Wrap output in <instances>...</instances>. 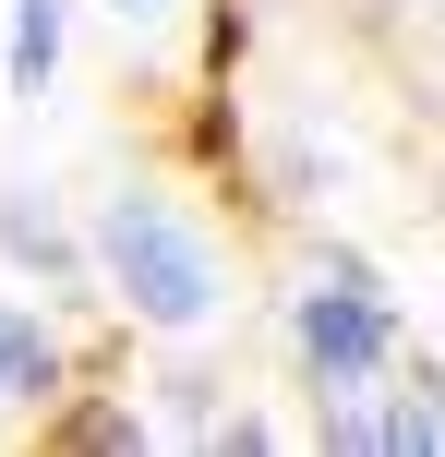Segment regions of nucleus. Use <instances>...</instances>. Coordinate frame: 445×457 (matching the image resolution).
Wrapping results in <instances>:
<instances>
[{"mask_svg": "<svg viewBox=\"0 0 445 457\" xmlns=\"http://www.w3.org/2000/svg\"><path fill=\"white\" fill-rule=\"evenodd\" d=\"M96 301H109L133 337H169V349H193V337H217L229 325V253H217V228L181 205V193H157V181H120V193H96Z\"/></svg>", "mask_w": 445, "mask_h": 457, "instance_id": "obj_1", "label": "nucleus"}, {"mask_svg": "<svg viewBox=\"0 0 445 457\" xmlns=\"http://www.w3.org/2000/svg\"><path fill=\"white\" fill-rule=\"evenodd\" d=\"M289 361H301V397H374L409 361V313L361 241H313L301 289H289Z\"/></svg>", "mask_w": 445, "mask_h": 457, "instance_id": "obj_2", "label": "nucleus"}, {"mask_svg": "<svg viewBox=\"0 0 445 457\" xmlns=\"http://www.w3.org/2000/svg\"><path fill=\"white\" fill-rule=\"evenodd\" d=\"M85 386V349H72V313L61 301H0V421H48L61 397Z\"/></svg>", "mask_w": 445, "mask_h": 457, "instance_id": "obj_3", "label": "nucleus"}, {"mask_svg": "<svg viewBox=\"0 0 445 457\" xmlns=\"http://www.w3.org/2000/svg\"><path fill=\"white\" fill-rule=\"evenodd\" d=\"M0 265H12L24 289H48L61 313H85V301H96V228H72L37 181H12V193H0Z\"/></svg>", "mask_w": 445, "mask_h": 457, "instance_id": "obj_4", "label": "nucleus"}, {"mask_svg": "<svg viewBox=\"0 0 445 457\" xmlns=\"http://www.w3.org/2000/svg\"><path fill=\"white\" fill-rule=\"evenodd\" d=\"M374 457H445V349H409L374 386Z\"/></svg>", "mask_w": 445, "mask_h": 457, "instance_id": "obj_5", "label": "nucleus"}, {"mask_svg": "<svg viewBox=\"0 0 445 457\" xmlns=\"http://www.w3.org/2000/svg\"><path fill=\"white\" fill-rule=\"evenodd\" d=\"M37 434L61 457H144V445H157V410H144V397H109V386H72Z\"/></svg>", "mask_w": 445, "mask_h": 457, "instance_id": "obj_6", "label": "nucleus"}, {"mask_svg": "<svg viewBox=\"0 0 445 457\" xmlns=\"http://www.w3.org/2000/svg\"><path fill=\"white\" fill-rule=\"evenodd\" d=\"M61 61H72V0H12V24H0V96L37 109L61 85Z\"/></svg>", "mask_w": 445, "mask_h": 457, "instance_id": "obj_7", "label": "nucleus"}, {"mask_svg": "<svg viewBox=\"0 0 445 457\" xmlns=\"http://www.w3.org/2000/svg\"><path fill=\"white\" fill-rule=\"evenodd\" d=\"M144 410H157V434H181V445H205V434H217V410H229V397H217V373H205V361H181V373H157V397H144Z\"/></svg>", "mask_w": 445, "mask_h": 457, "instance_id": "obj_8", "label": "nucleus"}, {"mask_svg": "<svg viewBox=\"0 0 445 457\" xmlns=\"http://www.w3.org/2000/svg\"><path fill=\"white\" fill-rule=\"evenodd\" d=\"M301 434H313V445H337V457H374V397H313Z\"/></svg>", "mask_w": 445, "mask_h": 457, "instance_id": "obj_9", "label": "nucleus"}, {"mask_svg": "<svg viewBox=\"0 0 445 457\" xmlns=\"http://www.w3.org/2000/svg\"><path fill=\"white\" fill-rule=\"evenodd\" d=\"M217 457H277L289 434H277V410H253V397H229V410H217V434H205Z\"/></svg>", "mask_w": 445, "mask_h": 457, "instance_id": "obj_10", "label": "nucleus"}, {"mask_svg": "<svg viewBox=\"0 0 445 457\" xmlns=\"http://www.w3.org/2000/svg\"><path fill=\"white\" fill-rule=\"evenodd\" d=\"M96 12H109V24H120L133 48H169V37L193 24V0H96Z\"/></svg>", "mask_w": 445, "mask_h": 457, "instance_id": "obj_11", "label": "nucleus"}]
</instances>
